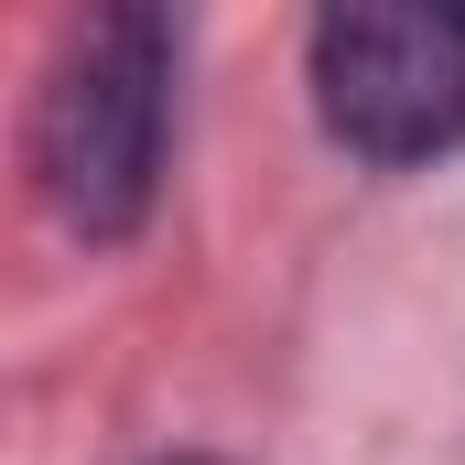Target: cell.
Segmentation results:
<instances>
[{
	"instance_id": "3957f363",
	"label": "cell",
	"mask_w": 465,
	"mask_h": 465,
	"mask_svg": "<svg viewBox=\"0 0 465 465\" xmlns=\"http://www.w3.org/2000/svg\"><path fill=\"white\" fill-rule=\"evenodd\" d=\"M163 465H228V455H163Z\"/></svg>"
},
{
	"instance_id": "6da1fadb",
	"label": "cell",
	"mask_w": 465,
	"mask_h": 465,
	"mask_svg": "<svg viewBox=\"0 0 465 465\" xmlns=\"http://www.w3.org/2000/svg\"><path fill=\"white\" fill-rule=\"evenodd\" d=\"M173 22L119 0L87 11L33 98V184L54 206V228L76 238H130L163 195V163H173Z\"/></svg>"
},
{
	"instance_id": "7a4b0ae2",
	"label": "cell",
	"mask_w": 465,
	"mask_h": 465,
	"mask_svg": "<svg viewBox=\"0 0 465 465\" xmlns=\"http://www.w3.org/2000/svg\"><path fill=\"white\" fill-rule=\"evenodd\" d=\"M314 119L357 163L411 173L465 152V0H336L314 11Z\"/></svg>"
}]
</instances>
